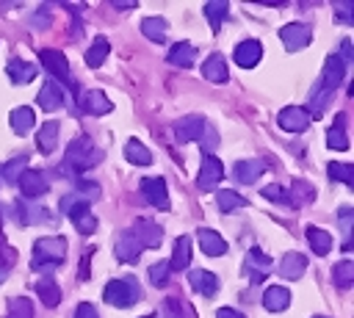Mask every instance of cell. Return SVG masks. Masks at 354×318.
I'll use <instances>...</instances> for the list:
<instances>
[{
	"label": "cell",
	"mask_w": 354,
	"mask_h": 318,
	"mask_svg": "<svg viewBox=\"0 0 354 318\" xmlns=\"http://www.w3.org/2000/svg\"><path fill=\"white\" fill-rule=\"evenodd\" d=\"M343 75H346V64L337 58V53L329 55V58H326V66H324V75L315 80V86L310 88V97H307V108H304V111H307V113L313 111V119L324 116V111H326V105L332 102V94H335V88L340 86Z\"/></svg>",
	"instance_id": "6da1fadb"
},
{
	"label": "cell",
	"mask_w": 354,
	"mask_h": 318,
	"mask_svg": "<svg viewBox=\"0 0 354 318\" xmlns=\"http://www.w3.org/2000/svg\"><path fill=\"white\" fill-rule=\"evenodd\" d=\"M66 257V238H39L33 243V254H30V268L33 271H53L55 265H61Z\"/></svg>",
	"instance_id": "7a4b0ae2"
},
{
	"label": "cell",
	"mask_w": 354,
	"mask_h": 318,
	"mask_svg": "<svg viewBox=\"0 0 354 318\" xmlns=\"http://www.w3.org/2000/svg\"><path fill=\"white\" fill-rule=\"evenodd\" d=\"M100 158H102V152L91 144L88 135H77V138H72L69 147H66V166H69L72 171H77V174L86 171L88 166L100 163Z\"/></svg>",
	"instance_id": "3957f363"
},
{
	"label": "cell",
	"mask_w": 354,
	"mask_h": 318,
	"mask_svg": "<svg viewBox=\"0 0 354 318\" xmlns=\"http://www.w3.org/2000/svg\"><path fill=\"white\" fill-rule=\"evenodd\" d=\"M102 299H105L111 307L124 310V307H133V304L141 299V288H138V282H136L133 277L111 279V282L105 285V290H102Z\"/></svg>",
	"instance_id": "277c9868"
},
{
	"label": "cell",
	"mask_w": 354,
	"mask_h": 318,
	"mask_svg": "<svg viewBox=\"0 0 354 318\" xmlns=\"http://www.w3.org/2000/svg\"><path fill=\"white\" fill-rule=\"evenodd\" d=\"M279 39H282V44H285L288 53H296V50H301V47L310 44L313 33H310V28L304 22H288V25L279 28Z\"/></svg>",
	"instance_id": "5b68a950"
},
{
	"label": "cell",
	"mask_w": 354,
	"mask_h": 318,
	"mask_svg": "<svg viewBox=\"0 0 354 318\" xmlns=\"http://www.w3.org/2000/svg\"><path fill=\"white\" fill-rule=\"evenodd\" d=\"M77 105H80L83 113H91V116H102V113L113 111V105H111V100L105 97L102 88H83L80 97H77Z\"/></svg>",
	"instance_id": "8992f818"
},
{
	"label": "cell",
	"mask_w": 354,
	"mask_h": 318,
	"mask_svg": "<svg viewBox=\"0 0 354 318\" xmlns=\"http://www.w3.org/2000/svg\"><path fill=\"white\" fill-rule=\"evenodd\" d=\"M39 61L44 64V69H47L53 77H58V80H64V83H72L69 61H66V55H64L61 50H39ZM72 86H75V83H72Z\"/></svg>",
	"instance_id": "52a82bcc"
},
{
	"label": "cell",
	"mask_w": 354,
	"mask_h": 318,
	"mask_svg": "<svg viewBox=\"0 0 354 318\" xmlns=\"http://www.w3.org/2000/svg\"><path fill=\"white\" fill-rule=\"evenodd\" d=\"M221 177H224L221 160H218L216 155H202V166H199V177H196L199 191H213Z\"/></svg>",
	"instance_id": "ba28073f"
},
{
	"label": "cell",
	"mask_w": 354,
	"mask_h": 318,
	"mask_svg": "<svg viewBox=\"0 0 354 318\" xmlns=\"http://www.w3.org/2000/svg\"><path fill=\"white\" fill-rule=\"evenodd\" d=\"M141 196L152 207L169 210V191H166V180L163 177H147V180H141Z\"/></svg>",
	"instance_id": "9c48e42d"
},
{
	"label": "cell",
	"mask_w": 354,
	"mask_h": 318,
	"mask_svg": "<svg viewBox=\"0 0 354 318\" xmlns=\"http://www.w3.org/2000/svg\"><path fill=\"white\" fill-rule=\"evenodd\" d=\"M277 124H279L285 133H304L307 124H310V113H307L304 108H299V105H288V108L279 111Z\"/></svg>",
	"instance_id": "30bf717a"
},
{
	"label": "cell",
	"mask_w": 354,
	"mask_h": 318,
	"mask_svg": "<svg viewBox=\"0 0 354 318\" xmlns=\"http://www.w3.org/2000/svg\"><path fill=\"white\" fill-rule=\"evenodd\" d=\"M205 124H207V122H205L199 113H188V116L177 119L171 130H174V138H177L180 144H188V141H196V138L202 135Z\"/></svg>",
	"instance_id": "8fae6325"
},
{
	"label": "cell",
	"mask_w": 354,
	"mask_h": 318,
	"mask_svg": "<svg viewBox=\"0 0 354 318\" xmlns=\"http://www.w3.org/2000/svg\"><path fill=\"white\" fill-rule=\"evenodd\" d=\"M113 252H116V257H119L122 263H136V260L141 257L144 246H141V241L136 238V232H133V230H124V232H119Z\"/></svg>",
	"instance_id": "7c38bea8"
},
{
	"label": "cell",
	"mask_w": 354,
	"mask_h": 318,
	"mask_svg": "<svg viewBox=\"0 0 354 318\" xmlns=\"http://www.w3.org/2000/svg\"><path fill=\"white\" fill-rule=\"evenodd\" d=\"M17 185H19V191H22V196H28V199H36V196H44L47 194V180H44V174L41 171H36V169H25L22 174H19V180H17Z\"/></svg>",
	"instance_id": "4fadbf2b"
},
{
	"label": "cell",
	"mask_w": 354,
	"mask_h": 318,
	"mask_svg": "<svg viewBox=\"0 0 354 318\" xmlns=\"http://www.w3.org/2000/svg\"><path fill=\"white\" fill-rule=\"evenodd\" d=\"M133 232H136V238L141 241V246L147 249H158L160 246V241H163V227L160 224H155V221H149V218H136V224L130 227Z\"/></svg>",
	"instance_id": "5bb4252c"
},
{
	"label": "cell",
	"mask_w": 354,
	"mask_h": 318,
	"mask_svg": "<svg viewBox=\"0 0 354 318\" xmlns=\"http://www.w3.org/2000/svg\"><path fill=\"white\" fill-rule=\"evenodd\" d=\"M232 58H235L238 66L252 69V66H257V61L263 58V44H260L257 39H246V41H241V44L235 47Z\"/></svg>",
	"instance_id": "9a60e30c"
},
{
	"label": "cell",
	"mask_w": 354,
	"mask_h": 318,
	"mask_svg": "<svg viewBox=\"0 0 354 318\" xmlns=\"http://www.w3.org/2000/svg\"><path fill=\"white\" fill-rule=\"evenodd\" d=\"M202 75L210 80V83H227L230 80V72H227V61L221 53H210L202 64Z\"/></svg>",
	"instance_id": "2e32d148"
},
{
	"label": "cell",
	"mask_w": 354,
	"mask_h": 318,
	"mask_svg": "<svg viewBox=\"0 0 354 318\" xmlns=\"http://www.w3.org/2000/svg\"><path fill=\"white\" fill-rule=\"evenodd\" d=\"M288 304H290V290H288L285 285H268V288H266V293H263V307H266L268 312H282V310H288Z\"/></svg>",
	"instance_id": "e0dca14e"
},
{
	"label": "cell",
	"mask_w": 354,
	"mask_h": 318,
	"mask_svg": "<svg viewBox=\"0 0 354 318\" xmlns=\"http://www.w3.org/2000/svg\"><path fill=\"white\" fill-rule=\"evenodd\" d=\"M188 282H191V288H194L196 293H202V296H213V293L218 290V277L210 274V271H205V268L188 271Z\"/></svg>",
	"instance_id": "ac0fdd59"
},
{
	"label": "cell",
	"mask_w": 354,
	"mask_h": 318,
	"mask_svg": "<svg viewBox=\"0 0 354 318\" xmlns=\"http://www.w3.org/2000/svg\"><path fill=\"white\" fill-rule=\"evenodd\" d=\"M166 61H169L171 66L188 69V66H194V61H196V50H194L191 41H177V44H171V50L166 53Z\"/></svg>",
	"instance_id": "d6986e66"
},
{
	"label": "cell",
	"mask_w": 354,
	"mask_h": 318,
	"mask_svg": "<svg viewBox=\"0 0 354 318\" xmlns=\"http://www.w3.org/2000/svg\"><path fill=\"white\" fill-rule=\"evenodd\" d=\"M6 72H8L11 83L22 86V83H30V80L39 75V66H33L30 61H22V58H11L8 66H6Z\"/></svg>",
	"instance_id": "ffe728a7"
},
{
	"label": "cell",
	"mask_w": 354,
	"mask_h": 318,
	"mask_svg": "<svg viewBox=\"0 0 354 318\" xmlns=\"http://www.w3.org/2000/svg\"><path fill=\"white\" fill-rule=\"evenodd\" d=\"M36 102L44 108V111H58L64 102H66V94L58 83H44L41 91L36 94Z\"/></svg>",
	"instance_id": "44dd1931"
},
{
	"label": "cell",
	"mask_w": 354,
	"mask_h": 318,
	"mask_svg": "<svg viewBox=\"0 0 354 318\" xmlns=\"http://www.w3.org/2000/svg\"><path fill=\"white\" fill-rule=\"evenodd\" d=\"M266 171V160H260V158H249V160H238L235 163V169H232V174H235V180L238 183H254L260 174Z\"/></svg>",
	"instance_id": "7402d4cb"
},
{
	"label": "cell",
	"mask_w": 354,
	"mask_h": 318,
	"mask_svg": "<svg viewBox=\"0 0 354 318\" xmlns=\"http://www.w3.org/2000/svg\"><path fill=\"white\" fill-rule=\"evenodd\" d=\"M196 241H199V249L210 257H221L227 252V241L216 232V230H199L196 232Z\"/></svg>",
	"instance_id": "603a6c76"
},
{
	"label": "cell",
	"mask_w": 354,
	"mask_h": 318,
	"mask_svg": "<svg viewBox=\"0 0 354 318\" xmlns=\"http://www.w3.org/2000/svg\"><path fill=\"white\" fill-rule=\"evenodd\" d=\"M285 279H299V277H304V271H307V257L304 254H299V252H288L282 260H279V268H277Z\"/></svg>",
	"instance_id": "cb8c5ba5"
},
{
	"label": "cell",
	"mask_w": 354,
	"mask_h": 318,
	"mask_svg": "<svg viewBox=\"0 0 354 318\" xmlns=\"http://www.w3.org/2000/svg\"><path fill=\"white\" fill-rule=\"evenodd\" d=\"M188 265H191V238H188V235H180V238L174 241L169 268H171V271H185Z\"/></svg>",
	"instance_id": "d4e9b609"
},
{
	"label": "cell",
	"mask_w": 354,
	"mask_h": 318,
	"mask_svg": "<svg viewBox=\"0 0 354 318\" xmlns=\"http://www.w3.org/2000/svg\"><path fill=\"white\" fill-rule=\"evenodd\" d=\"M246 271L252 274V282H260V279H263V277L271 271V257H268V254H263L257 246H254V249H249Z\"/></svg>",
	"instance_id": "484cf974"
},
{
	"label": "cell",
	"mask_w": 354,
	"mask_h": 318,
	"mask_svg": "<svg viewBox=\"0 0 354 318\" xmlns=\"http://www.w3.org/2000/svg\"><path fill=\"white\" fill-rule=\"evenodd\" d=\"M58 130H61L58 122H44V124L39 127V133H36V147H39L44 155L58 147Z\"/></svg>",
	"instance_id": "4316f807"
},
{
	"label": "cell",
	"mask_w": 354,
	"mask_h": 318,
	"mask_svg": "<svg viewBox=\"0 0 354 318\" xmlns=\"http://www.w3.org/2000/svg\"><path fill=\"white\" fill-rule=\"evenodd\" d=\"M108 53H111V41H108L105 36H97V39L88 44V50H86V64H88V69L102 66V61L108 58Z\"/></svg>",
	"instance_id": "83f0119b"
},
{
	"label": "cell",
	"mask_w": 354,
	"mask_h": 318,
	"mask_svg": "<svg viewBox=\"0 0 354 318\" xmlns=\"http://www.w3.org/2000/svg\"><path fill=\"white\" fill-rule=\"evenodd\" d=\"M307 243H310V249L315 252V254H329L332 252V235L326 232V230H321V227H307Z\"/></svg>",
	"instance_id": "f1b7e54d"
},
{
	"label": "cell",
	"mask_w": 354,
	"mask_h": 318,
	"mask_svg": "<svg viewBox=\"0 0 354 318\" xmlns=\"http://www.w3.org/2000/svg\"><path fill=\"white\" fill-rule=\"evenodd\" d=\"M8 122H11V130L14 133H28L33 124H36V116H33V111L28 108V105H17L14 111H11V116H8Z\"/></svg>",
	"instance_id": "f546056e"
},
{
	"label": "cell",
	"mask_w": 354,
	"mask_h": 318,
	"mask_svg": "<svg viewBox=\"0 0 354 318\" xmlns=\"http://www.w3.org/2000/svg\"><path fill=\"white\" fill-rule=\"evenodd\" d=\"M36 296L44 301V307H58V301H61V288H58L55 279L44 277V279L36 282Z\"/></svg>",
	"instance_id": "4dcf8cb0"
},
{
	"label": "cell",
	"mask_w": 354,
	"mask_h": 318,
	"mask_svg": "<svg viewBox=\"0 0 354 318\" xmlns=\"http://www.w3.org/2000/svg\"><path fill=\"white\" fill-rule=\"evenodd\" d=\"M124 158H127L130 163H136V166H149V163H152V152H149L138 138H130V141L124 144Z\"/></svg>",
	"instance_id": "1f68e13d"
},
{
	"label": "cell",
	"mask_w": 354,
	"mask_h": 318,
	"mask_svg": "<svg viewBox=\"0 0 354 318\" xmlns=\"http://www.w3.org/2000/svg\"><path fill=\"white\" fill-rule=\"evenodd\" d=\"M141 33H144L149 41L163 44V41H166V19H160V17H147V19L141 22Z\"/></svg>",
	"instance_id": "d6a6232c"
},
{
	"label": "cell",
	"mask_w": 354,
	"mask_h": 318,
	"mask_svg": "<svg viewBox=\"0 0 354 318\" xmlns=\"http://www.w3.org/2000/svg\"><path fill=\"white\" fill-rule=\"evenodd\" d=\"M216 205H218V210H221V213H232V210L243 207V205H246V199H243L238 191H232V188H221V191L216 194Z\"/></svg>",
	"instance_id": "836d02e7"
},
{
	"label": "cell",
	"mask_w": 354,
	"mask_h": 318,
	"mask_svg": "<svg viewBox=\"0 0 354 318\" xmlns=\"http://www.w3.org/2000/svg\"><path fill=\"white\" fill-rule=\"evenodd\" d=\"M205 17H207V22H210V28L213 30H218L221 28V22H224V17H227V11H230V6H227V0H210V3H205Z\"/></svg>",
	"instance_id": "e575fe53"
},
{
	"label": "cell",
	"mask_w": 354,
	"mask_h": 318,
	"mask_svg": "<svg viewBox=\"0 0 354 318\" xmlns=\"http://www.w3.org/2000/svg\"><path fill=\"white\" fill-rule=\"evenodd\" d=\"M343 113L335 119V127H329L326 130V144L332 147V149H337V152H346L348 149V138H346V130H343Z\"/></svg>",
	"instance_id": "d590c367"
},
{
	"label": "cell",
	"mask_w": 354,
	"mask_h": 318,
	"mask_svg": "<svg viewBox=\"0 0 354 318\" xmlns=\"http://www.w3.org/2000/svg\"><path fill=\"white\" fill-rule=\"evenodd\" d=\"M6 318H33V301L28 296H14L8 299Z\"/></svg>",
	"instance_id": "8d00e7d4"
},
{
	"label": "cell",
	"mask_w": 354,
	"mask_h": 318,
	"mask_svg": "<svg viewBox=\"0 0 354 318\" xmlns=\"http://www.w3.org/2000/svg\"><path fill=\"white\" fill-rule=\"evenodd\" d=\"M332 279L340 290H348L351 282H354V263L351 260H340L335 268H332Z\"/></svg>",
	"instance_id": "74e56055"
},
{
	"label": "cell",
	"mask_w": 354,
	"mask_h": 318,
	"mask_svg": "<svg viewBox=\"0 0 354 318\" xmlns=\"http://www.w3.org/2000/svg\"><path fill=\"white\" fill-rule=\"evenodd\" d=\"M313 196H315V188H313L310 183H304V180H293V185H290V191H288V199H290L293 205L313 202Z\"/></svg>",
	"instance_id": "f35d334b"
},
{
	"label": "cell",
	"mask_w": 354,
	"mask_h": 318,
	"mask_svg": "<svg viewBox=\"0 0 354 318\" xmlns=\"http://www.w3.org/2000/svg\"><path fill=\"white\" fill-rule=\"evenodd\" d=\"M61 210L75 221L77 216L88 213V202H86L83 196H77V194H69V196H64V199H61Z\"/></svg>",
	"instance_id": "ab89813d"
},
{
	"label": "cell",
	"mask_w": 354,
	"mask_h": 318,
	"mask_svg": "<svg viewBox=\"0 0 354 318\" xmlns=\"http://www.w3.org/2000/svg\"><path fill=\"white\" fill-rule=\"evenodd\" d=\"M326 171H329L332 180H337V183H343V185H354V166H351V163L332 160V163L326 166Z\"/></svg>",
	"instance_id": "60d3db41"
},
{
	"label": "cell",
	"mask_w": 354,
	"mask_h": 318,
	"mask_svg": "<svg viewBox=\"0 0 354 318\" xmlns=\"http://www.w3.org/2000/svg\"><path fill=\"white\" fill-rule=\"evenodd\" d=\"M25 166H28V155H17V158H11L8 163H3L0 174L6 177V183H17V180H19V174L25 171Z\"/></svg>",
	"instance_id": "b9f144b4"
},
{
	"label": "cell",
	"mask_w": 354,
	"mask_h": 318,
	"mask_svg": "<svg viewBox=\"0 0 354 318\" xmlns=\"http://www.w3.org/2000/svg\"><path fill=\"white\" fill-rule=\"evenodd\" d=\"M337 216H340V227H343V243L340 246H343V252H348L351 249V216L354 213H351V207H340Z\"/></svg>",
	"instance_id": "7bdbcfd3"
},
{
	"label": "cell",
	"mask_w": 354,
	"mask_h": 318,
	"mask_svg": "<svg viewBox=\"0 0 354 318\" xmlns=\"http://www.w3.org/2000/svg\"><path fill=\"white\" fill-rule=\"evenodd\" d=\"M19 213H22V221L25 224H36V221L47 218V210L44 207H33L30 202H19Z\"/></svg>",
	"instance_id": "ee69618b"
},
{
	"label": "cell",
	"mask_w": 354,
	"mask_h": 318,
	"mask_svg": "<svg viewBox=\"0 0 354 318\" xmlns=\"http://www.w3.org/2000/svg\"><path fill=\"white\" fill-rule=\"evenodd\" d=\"M169 274H171L169 260H158V263H152V265H149V279H152L155 285H166Z\"/></svg>",
	"instance_id": "f6af8a7d"
},
{
	"label": "cell",
	"mask_w": 354,
	"mask_h": 318,
	"mask_svg": "<svg viewBox=\"0 0 354 318\" xmlns=\"http://www.w3.org/2000/svg\"><path fill=\"white\" fill-rule=\"evenodd\" d=\"M163 318H185V307H183V301L174 299V296H169V299L163 301Z\"/></svg>",
	"instance_id": "bcb514c9"
},
{
	"label": "cell",
	"mask_w": 354,
	"mask_h": 318,
	"mask_svg": "<svg viewBox=\"0 0 354 318\" xmlns=\"http://www.w3.org/2000/svg\"><path fill=\"white\" fill-rule=\"evenodd\" d=\"M72 224H75V230H77L80 235H91V232L97 230V218H94L91 213H83V216H77Z\"/></svg>",
	"instance_id": "7dc6e473"
},
{
	"label": "cell",
	"mask_w": 354,
	"mask_h": 318,
	"mask_svg": "<svg viewBox=\"0 0 354 318\" xmlns=\"http://www.w3.org/2000/svg\"><path fill=\"white\" fill-rule=\"evenodd\" d=\"M263 199H271V202H279V205L290 202L288 199V188H282V185H266L263 188Z\"/></svg>",
	"instance_id": "c3c4849f"
},
{
	"label": "cell",
	"mask_w": 354,
	"mask_h": 318,
	"mask_svg": "<svg viewBox=\"0 0 354 318\" xmlns=\"http://www.w3.org/2000/svg\"><path fill=\"white\" fill-rule=\"evenodd\" d=\"M202 149H205V155H213V149H216V144H218V135H216V130L210 127V124H205V130H202Z\"/></svg>",
	"instance_id": "681fc988"
},
{
	"label": "cell",
	"mask_w": 354,
	"mask_h": 318,
	"mask_svg": "<svg viewBox=\"0 0 354 318\" xmlns=\"http://www.w3.org/2000/svg\"><path fill=\"white\" fill-rule=\"evenodd\" d=\"M335 14L343 25H354V3H335Z\"/></svg>",
	"instance_id": "f907efd6"
},
{
	"label": "cell",
	"mask_w": 354,
	"mask_h": 318,
	"mask_svg": "<svg viewBox=\"0 0 354 318\" xmlns=\"http://www.w3.org/2000/svg\"><path fill=\"white\" fill-rule=\"evenodd\" d=\"M77 196H83L86 202H91V199H100V185L97 183H86V180H77Z\"/></svg>",
	"instance_id": "816d5d0a"
},
{
	"label": "cell",
	"mask_w": 354,
	"mask_h": 318,
	"mask_svg": "<svg viewBox=\"0 0 354 318\" xmlns=\"http://www.w3.org/2000/svg\"><path fill=\"white\" fill-rule=\"evenodd\" d=\"M17 263V249H11L8 243L0 246V268L3 271H11V265Z\"/></svg>",
	"instance_id": "f5cc1de1"
},
{
	"label": "cell",
	"mask_w": 354,
	"mask_h": 318,
	"mask_svg": "<svg viewBox=\"0 0 354 318\" xmlns=\"http://www.w3.org/2000/svg\"><path fill=\"white\" fill-rule=\"evenodd\" d=\"M337 58H340L343 64H351V58H354V53H351V39H343V41H340V53H337Z\"/></svg>",
	"instance_id": "db71d44e"
},
{
	"label": "cell",
	"mask_w": 354,
	"mask_h": 318,
	"mask_svg": "<svg viewBox=\"0 0 354 318\" xmlns=\"http://www.w3.org/2000/svg\"><path fill=\"white\" fill-rule=\"evenodd\" d=\"M75 318H100V315H97V310H94L88 301H83V304H77V310H75Z\"/></svg>",
	"instance_id": "11a10c76"
},
{
	"label": "cell",
	"mask_w": 354,
	"mask_h": 318,
	"mask_svg": "<svg viewBox=\"0 0 354 318\" xmlns=\"http://www.w3.org/2000/svg\"><path fill=\"white\" fill-rule=\"evenodd\" d=\"M216 318H246V315H243V312H238V310H232V307H218Z\"/></svg>",
	"instance_id": "9f6ffc18"
},
{
	"label": "cell",
	"mask_w": 354,
	"mask_h": 318,
	"mask_svg": "<svg viewBox=\"0 0 354 318\" xmlns=\"http://www.w3.org/2000/svg\"><path fill=\"white\" fill-rule=\"evenodd\" d=\"M6 243V235H3V218H0V246Z\"/></svg>",
	"instance_id": "6f0895ef"
},
{
	"label": "cell",
	"mask_w": 354,
	"mask_h": 318,
	"mask_svg": "<svg viewBox=\"0 0 354 318\" xmlns=\"http://www.w3.org/2000/svg\"><path fill=\"white\" fill-rule=\"evenodd\" d=\"M6 279H8V271H3V268H0V282H6Z\"/></svg>",
	"instance_id": "680465c9"
},
{
	"label": "cell",
	"mask_w": 354,
	"mask_h": 318,
	"mask_svg": "<svg viewBox=\"0 0 354 318\" xmlns=\"http://www.w3.org/2000/svg\"><path fill=\"white\" fill-rule=\"evenodd\" d=\"M313 318H326V315H313Z\"/></svg>",
	"instance_id": "91938a15"
},
{
	"label": "cell",
	"mask_w": 354,
	"mask_h": 318,
	"mask_svg": "<svg viewBox=\"0 0 354 318\" xmlns=\"http://www.w3.org/2000/svg\"><path fill=\"white\" fill-rule=\"evenodd\" d=\"M144 318H155V315H144Z\"/></svg>",
	"instance_id": "94428289"
}]
</instances>
